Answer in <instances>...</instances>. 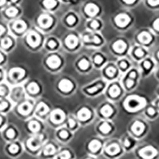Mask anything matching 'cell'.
Masks as SVG:
<instances>
[{"label": "cell", "instance_id": "obj_1", "mask_svg": "<svg viewBox=\"0 0 159 159\" xmlns=\"http://www.w3.org/2000/svg\"><path fill=\"white\" fill-rule=\"evenodd\" d=\"M145 105H146L145 99L137 96H129L125 102V107L130 112L138 111L141 109L142 107H143Z\"/></svg>", "mask_w": 159, "mask_h": 159}, {"label": "cell", "instance_id": "obj_2", "mask_svg": "<svg viewBox=\"0 0 159 159\" xmlns=\"http://www.w3.org/2000/svg\"><path fill=\"white\" fill-rule=\"evenodd\" d=\"M139 154L145 159L153 158L157 154V150L153 146H146L139 150Z\"/></svg>", "mask_w": 159, "mask_h": 159}, {"label": "cell", "instance_id": "obj_3", "mask_svg": "<svg viewBox=\"0 0 159 159\" xmlns=\"http://www.w3.org/2000/svg\"><path fill=\"white\" fill-rule=\"evenodd\" d=\"M115 23L120 27H124L127 25L130 21V17L126 14H119L115 18Z\"/></svg>", "mask_w": 159, "mask_h": 159}, {"label": "cell", "instance_id": "obj_4", "mask_svg": "<svg viewBox=\"0 0 159 159\" xmlns=\"http://www.w3.org/2000/svg\"><path fill=\"white\" fill-rule=\"evenodd\" d=\"M42 138H43V136H36V137H33L29 139L28 141V146L29 148L32 150H36L37 149L39 148L40 145L42 143Z\"/></svg>", "mask_w": 159, "mask_h": 159}, {"label": "cell", "instance_id": "obj_5", "mask_svg": "<svg viewBox=\"0 0 159 159\" xmlns=\"http://www.w3.org/2000/svg\"><path fill=\"white\" fill-rule=\"evenodd\" d=\"M50 119L52 120V122L56 123H60L62 122L64 119H65V114L62 111L60 110H55L53 112L51 113V115H50Z\"/></svg>", "mask_w": 159, "mask_h": 159}, {"label": "cell", "instance_id": "obj_6", "mask_svg": "<svg viewBox=\"0 0 159 159\" xmlns=\"http://www.w3.org/2000/svg\"><path fill=\"white\" fill-rule=\"evenodd\" d=\"M27 42L32 47H37L40 44L39 35L34 32H31L27 36Z\"/></svg>", "mask_w": 159, "mask_h": 159}, {"label": "cell", "instance_id": "obj_7", "mask_svg": "<svg viewBox=\"0 0 159 159\" xmlns=\"http://www.w3.org/2000/svg\"><path fill=\"white\" fill-rule=\"evenodd\" d=\"M38 23L43 27H50L53 23V18L47 14H42L38 18Z\"/></svg>", "mask_w": 159, "mask_h": 159}, {"label": "cell", "instance_id": "obj_8", "mask_svg": "<svg viewBox=\"0 0 159 159\" xmlns=\"http://www.w3.org/2000/svg\"><path fill=\"white\" fill-rule=\"evenodd\" d=\"M24 75H25V70L22 69V68H13V69L10 72V76H11V78L12 79V80H14V81H17V80L21 79Z\"/></svg>", "mask_w": 159, "mask_h": 159}, {"label": "cell", "instance_id": "obj_9", "mask_svg": "<svg viewBox=\"0 0 159 159\" xmlns=\"http://www.w3.org/2000/svg\"><path fill=\"white\" fill-rule=\"evenodd\" d=\"M73 83H72L70 81L66 80V79H64L62 81H60V82L59 83V88H60L61 91H65V92L70 91L71 90L73 89Z\"/></svg>", "mask_w": 159, "mask_h": 159}, {"label": "cell", "instance_id": "obj_10", "mask_svg": "<svg viewBox=\"0 0 159 159\" xmlns=\"http://www.w3.org/2000/svg\"><path fill=\"white\" fill-rule=\"evenodd\" d=\"M47 64L50 68H56L59 67L60 65V59L56 55H53L48 58Z\"/></svg>", "mask_w": 159, "mask_h": 159}, {"label": "cell", "instance_id": "obj_11", "mask_svg": "<svg viewBox=\"0 0 159 159\" xmlns=\"http://www.w3.org/2000/svg\"><path fill=\"white\" fill-rule=\"evenodd\" d=\"M144 129H145L144 124L142 123H141L140 121H136V122H135V123H133L132 127H131L132 131H133L135 135H141V134L143 132Z\"/></svg>", "mask_w": 159, "mask_h": 159}, {"label": "cell", "instance_id": "obj_12", "mask_svg": "<svg viewBox=\"0 0 159 159\" xmlns=\"http://www.w3.org/2000/svg\"><path fill=\"white\" fill-rule=\"evenodd\" d=\"M85 12H86L88 15L95 16L99 12V7H98L96 4L88 3V4L85 6Z\"/></svg>", "mask_w": 159, "mask_h": 159}, {"label": "cell", "instance_id": "obj_13", "mask_svg": "<svg viewBox=\"0 0 159 159\" xmlns=\"http://www.w3.org/2000/svg\"><path fill=\"white\" fill-rule=\"evenodd\" d=\"M77 116L82 121H85V120H88L89 118L91 117V112L86 107H83V108L79 111Z\"/></svg>", "mask_w": 159, "mask_h": 159}, {"label": "cell", "instance_id": "obj_14", "mask_svg": "<svg viewBox=\"0 0 159 159\" xmlns=\"http://www.w3.org/2000/svg\"><path fill=\"white\" fill-rule=\"evenodd\" d=\"M32 108H33L32 105L28 102H26L18 107V112L22 115H28L29 112H31Z\"/></svg>", "mask_w": 159, "mask_h": 159}, {"label": "cell", "instance_id": "obj_15", "mask_svg": "<svg viewBox=\"0 0 159 159\" xmlns=\"http://www.w3.org/2000/svg\"><path fill=\"white\" fill-rule=\"evenodd\" d=\"M65 43L67 45V46L69 48H75L78 44V39L76 36L74 35H69L67 37V38L65 39Z\"/></svg>", "mask_w": 159, "mask_h": 159}, {"label": "cell", "instance_id": "obj_16", "mask_svg": "<svg viewBox=\"0 0 159 159\" xmlns=\"http://www.w3.org/2000/svg\"><path fill=\"white\" fill-rule=\"evenodd\" d=\"M127 48V45L122 40H119L117 42H115L113 45V49L115 52L117 53H123Z\"/></svg>", "mask_w": 159, "mask_h": 159}, {"label": "cell", "instance_id": "obj_17", "mask_svg": "<svg viewBox=\"0 0 159 159\" xmlns=\"http://www.w3.org/2000/svg\"><path fill=\"white\" fill-rule=\"evenodd\" d=\"M138 39L139 40V42H141L142 43L146 44L151 41V36L150 34L147 33V32H142L141 34H138Z\"/></svg>", "mask_w": 159, "mask_h": 159}, {"label": "cell", "instance_id": "obj_18", "mask_svg": "<svg viewBox=\"0 0 159 159\" xmlns=\"http://www.w3.org/2000/svg\"><path fill=\"white\" fill-rule=\"evenodd\" d=\"M13 27L17 32L22 33V32H23L26 29V24L25 23V22L22 21V20H18V21H16L14 23Z\"/></svg>", "mask_w": 159, "mask_h": 159}, {"label": "cell", "instance_id": "obj_19", "mask_svg": "<svg viewBox=\"0 0 159 159\" xmlns=\"http://www.w3.org/2000/svg\"><path fill=\"white\" fill-rule=\"evenodd\" d=\"M119 150V146H118L117 144H112L109 146H107V149H106V152L111 155H115V154H118Z\"/></svg>", "mask_w": 159, "mask_h": 159}, {"label": "cell", "instance_id": "obj_20", "mask_svg": "<svg viewBox=\"0 0 159 159\" xmlns=\"http://www.w3.org/2000/svg\"><path fill=\"white\" fill-rule=\"evenodd\" d=\"M49 112V107L45 103H40L38 106H37V114L40 115H45L47 112Z\"/></svg>", "mask_w": 159, "mask_h": 159}, {"label": "cell", "instance_id": "obj_21", "mask_svg": "<svg viewBox=\"0 0 159 159\" xmlns=\"http://www.w3.org/2000/svg\"><path fill=\"white\" fill-rule=\"evenodd\" d=\"M84 41L86 42H94L96 44L100 43V38L94 34H88L84 36Z\"/></svg>", "mask_w": 159, "mask_h": 159}, {"label": "cell", "instance_id": "obj_22", "mask_svg": "<svg viewBox=\"0 0 159 159\" xmlns=\"http://www.w3.org/2000/svg\"><path fill=\"white\" fill-rule=\"evenodd\" d=\"M100 147H101V143L98 140H92L88 145L89 150L92 152H96Z\"/></svg>", "mask_w": 159, "mask_h": 159}, {"label": "cell", "instance_id": "obj_23", "mask_svg": "<svg viewBox=\"0 0 159 159\" xmlns=\"http://www.w3.org/2000/svg\"><path fill=\"white\" fill-rule=\"evenodd\" d=\"M100 112H101V114L104 116L108 117V116H110L112 114L113 110H112V108L110 107L109 105H105V106L102 107L101 110H100Z\"/></svg>", "mask_w": 159, "mask_h": 159}, {"label": "cell", "instance_id": "obj_24", "mask_svg": "<svg viewBox=\"0 0 159 159\" xmlns=\"http://www.w3.org/2000/svg\"><path fill=\"white\" fill-rule=\"evenodd\" d=\"M40 88L39 86H38V84L35 82H32L28 85V91L32 93V94H36L37 93L38 91H39Z\"/></svg>", "mask_w": 159, "mask_h": 159}, {"label": "cell", "instance_id": "obj_25", "mask_svg": "<svg viewBox=\"0 0 159 159\" xmlns=\"http://www.w3.org/2000/svg\"><path fill=\"white\" fill-rule=\"evenodd\" d=\"M29 128L33 132H37L40 130V124L37 121H31L29 123Z\"/></svg>", "mask_w": 159, "mask_h": 159}, {"label": "cell", "instance_id": "obj_26", "mask_svg": "<svg viewBox=\"0 0 159 159\" xmlns=\"http://www.w3.org/2000/svg\"><path fill=\"white\" fill-rule=\"evenodd\" d=\"M109 92L110 95H111L112 97H116L120 94V89L118 86L114 85V86H112V88H110Z\"/></svg>", "mask_w": 159, "mask_h": 159}, {"label": "cell", "instance_id": "obj_27", "mask_svg": "<svg viewBox=\"0 0 159 159\" xmlns=\"http://www.w3.org/2000/svg\"><path fill=\"white\" fill-rule=\"evenodd\" d=\"M53 153H55V147L53 145L50 144L45 146L44 149V154L45 155H51Z\"/></svg>", "mask_w": 159, "mask_h": 159}, {"label": "cell", "instance_id": "obj_28", "mask_svg": "<svg viewBox=\"0 0 159 159\" xmlns=\"http://www.w3.org/2000/svg\"><path fill=\"white\" fill-rule=\"evenodd\" d=\"M57 4L56 0H44L43 1V5L48 9H51V8L54 7Z\"/></svg>", "mask_w": 159, "mask_h": 159}, {"label": "cell", "instance_id": "obj_29", "mask_svg": "<svg viewBox=\"0 0 159 159\" xmlns=\"http://www.w3.org/2000/svg\"><path fill=\"white\" fill-rule=\"evenodd\" d=\"M112 127L111 126L109 125V123H102V125L99 127V130H101L103 133H108L110 130H111Z\"/></svg>", "mask_w": 159, "mask_h": 159}, {"label": "cell", "instance_id": "obj_30", "mask_svg": "<svg viewBox=\"0 0 159 159\" xmlns=\"http://www.w3.org/2000/svg\"><path fill=\"white\" fill-rule=\"evenodd\" d=\"M6 13L10 17H14V16H15L18 14V10L15 7H10L6 10Z\"/></svg>", "mask_w": 159, "mask_h": 159}, {"label": "cell", "instance_id": "obj_31", "mask_svg": "<svg viewBox=\"0 0 159 159\" xmlns=\"http://www.w3.org/2000/svg\"><path fill=\"white\" fill-rule=\"evenodd\" d=\"M11 45H12V42H11V40L10 38H8V37H6L4 39L2 40V46L3 48H5V49H7L11 46Z\"/></svg>", "mask_w": 159, "mask_h": 159}, {"label": "cell", "instance_id": "obj_32", "mask_svg": "<svg viewBox=\"0 0 159 159\" xmlns=\"http://www.w3.org/2000/svg\"><path fill=\"white\" fill-rule=\"evenodd\" d=\"M79 66H80V68H81V69L84 70V69H87V68H88L89 62L86 59H82V60L80 61V63H79Z\"/></svg>", "mask_w": 159, "mask_h": 159}, {"label": "cell", "instance_id": "obj_33", "mask_svg": "<svg viewBox=\"0 0 159 159\" xmlns=\"http://www.w3.org/2000/svg\"><path fill=\"white\" fill-rule=\"evenodd\" d=\"M70 153L67 150L65 151H63L60 155V159H69L70 158Z\"/></svg>", "mask_w": 159, "mask_h": 159}, {"label": "cell", "instance_id": "obj_34", "mask_svg": "<svg viewBox=\"0 0 159 159\" xmlns=\"http://www.w3.org/2000/svg\"><path fill=\"white\" fill-rule=\"evenodd\" d=\"M18 145H16V144H12L11 146H10V148H9V150L11 153L12 154H16L17 152L18 151Z\"/></svg>", "mask_w": 159, "mask_h": 159}, {"label": "cell", "instance_id": "obj_35", "mask_svg": "<svg viewBox=\"0 0 159 159\" xmlns=\"http://www.w3.org/2000/svg\"><path fill=\"white\" fill-rule=\"evenodd\" d=\"M115 72H116V71H115V68H113V67H109V68L106 70V73H107L109 76H114L115 74Z\"/></svg>", "mask_w": 159, "mask_h": 159}, {"label": "cell", "instance_id": "obj_36", "mask_svg": "<svg viewBox=\"0 0 159 159\" xmlns=\"http://www.w3.org/2000/svg\"><path fill=\"white\" fill-rule=\"evenodd\" d=\"M101 87V85H96V86L92 87V88H90L87 89V91H88L89 93H94L96 91H98V89Z\"/></svg>", "mask_w": 159, "mask_h": 159}, {"label": "cell", "instance_id": "obj_37", "mask_svg": "<svg viewBox=\"0 0 159 159\" xmlns=\"http://www.w3.org/2000/svg\"><path fill=\"white\" fill-rule=\"evenodd\" d=\"M75 22H76V18L73 15H69L67 18V22L68 24H70V25H73V24L75 23Z\"/></svg>", "mask_w": 159, "mask_h": 159}, {"label": "cell", "instance_id": "obj_38", "mask_svg": "<svg viewBox=\"0 0 159 159\" xmlns=\"http://www.w3.org/2000/svg\"><path fill=\"white\" fill-rule=\"evenodd\" d=\"M6 135H7L8 138H13L15 135V132H14V130L13 129H9L7 130V132H6Z\"/></svg>", "mask_w": 159, "mask_h": 159}, {"label": "cell", "instance_id": "obj_39", "mask_svg": "<svg viewBox=\"0 0 159 159\" xmlns=\"http://www.w3.org/2000/svg\"><path fill=\"white\" fill-rule=\"evenodd\" d=\"M94 60L96 64H101L102 61H103V58H102L101 56H99V55H97V56L95 57Z\"/></svg>", "mask_w": 159, "mask_h": 159}, {"label": "cell", "instance_id": "obj_40", "mask_svg": "<svg viewBox=\"0 0 159 159\" xmlns=\"http://www.w3.org/2000/svg\"><path fill=\"white\" fill-rule=\"evenodd\" d=\"M126 84H127V86L128 88H131V87L134 85V81L132 79L129 78L127 81V82H126Z\"/></svg>", "mask_w": 159, "mask_h": 159}, {"label": "cell", "instance_id": "obj_41", "mask_svg": "<svg viewBox=\"0 0 159 159\" xmlns=\"http://www.w3.org/2000/svg\"><path fill=\"white\" fill-rule=\"evenodd\" d=\"M60 136L62 138H68V132L66 131V130H62V131H60Z\"/></svg>", "mask_w": 159, "mask_h": 159}, {"label": "cell", "instance_id": "obj_42", "mask_svg": "<svg viewBox=\"0 0 159 159\" xmlns=\"http://www.w3.org/2000/svg\"><path fill=\"white\" fill-rule=\"evenodd\" d=\"M99 26V22L97 21H96V20H94V21H92L91 22V26L92 27V28H94V29H96V28H98Z\"/></svg>", "mask_w": 159, "mask_h": 159}, {"label": "cell", "instance_id": "obj_43", "mask_svg": "<svg viewBox=\"0 0 159 159\" xmlns=\"http://www.w3.org/2000/svg\"><path fill=\"white\" fill-rule=\"evenodd\" d=\"M135 54L136 56H138V57H142V56H143L144 55V52L141 49H137L135 51Z\"/></svg>", "mask_w": 159, "mask_h": 159}, {"label": "cell", "instance_id": "obj_44", "mask_svg": "<svg viewBox=\"0 0 159 159\" xmlns=\"http://www.w3.org/2000/svg\"><path fill=\"white\" fill-rule=\"evenodd\" d=\"M8 106V104L6 102H2V103H0V110L2 111V110L6 109Z\"/></svg>", "mask_w": 159, "mask_h": 159}, {"label": "cell", "instance_id": "obj_45", "mask_svg": "<svg viewBox=\"0 0 159 159\" xmlns=\"http://www.w3.org/2000/svg\"><path fill=\"white\" fill-rule=\"evenodd\" d=\"M48 45H49V47L50 48H54L56 45H57V43L55 41L53 40H50V42H48Z\"/></svg>", "mask_w": 159, "mask_h": 159}, {"label": "cell", "instance_id": "obj_46", "mask_svg": "<svg viewBox=\"0 0 159 159\" xmlns=\"http://www.w3.org/2000/svg\"><path fill=\"white\" fill-rule=\"evenodd\" d=\"M154 28L159 31V18L156 19L154 22Z\"/></svg>", "mask_w": 159, "mask_h": 159}, {"label": "cell", "instance_id": "obj_47", "mask_svg": "<svg viewBox=\"0 0 159 159\" xmlns=\"http://www.w3.org/2000/svg\"><path fill=\"white\" fill-rule=\"evenodd\" d=\"M148 2L151 6H157L159 4V0H148Z\"/></svg>", "mask_w": 159, "mask_h": 159}, {"label": "cell", "instance_id": "obj_48", "mask_svg": "<svg viewBox=\"0 0 159 159\" xmlns=\"http://www.w3.org/2000/svg\"><path fill=\"white\" fill-rule=\"evenodd\" d=\"M68 125L71 128H73L76 125V123H75V121L73 119H68Z\"/></svg>", "mask_w": 159, "mask_h": 159}, {"label": "cell", "instance_id": "obj_49", "mask_svg": "<svg viewBox=\"0 0 159 159\" xmlns=\"http://www.w3.org/2000/svg\"><path fill=\"white\" fill-rule=\"evenodd\" d=\"M143 65H144V67H145L146 69H149V68H150V66H151V64H150V62L148 61V60H146V61L144 62Z\"/></svg>", "mask_w": 159, "mask_h": 159}, {"label": "cell", "instance_id": "obj_50", "mask_svg": "<svg viewBox=\"0 0 159 159\" xmlns=\"http://www.w3.org/2000/svg\"><path fill=\"white\" fill-rule=\"evenodd\" d=\"M6 93V89L4 87H0V96H3Z\"/></svg>", "mask_w": 159, "mask_h": 159}, {"label": "cell", "instance_id": "obj_51", "mask_svg": "<svg viewBox=\"0 0 159 159\" xmlns=\"http://www.w3.org/2000/svg\"><path fill=\"white\" fill-rule=\"evenodd\" d=\"M147 112H148L149 115H154V112H155V111H154V108H152V107H150Z\"/></svg>", "mask_w": 159, "mask_h": 159}, {"label": "cell", "instance_id": "obj_52", "mask_svg": "<svg viewBox=\"0 0 159 159\" xmlns=\"http://www.w3.org/2000/svg\"><path fill=\"white\" fill-rule=\"evenodd\" d=\"M120 67L122 68H126L127 67V63L125 61H122V62L120 63Z\"/></svg>", "mask_w": 159, "mask_h": 159}, {"label": "cell", "instance_id": "obj_53", "mask_svg": "<svg viewBox=\"0 0 159 159\" xmlns=\"http://www.w3.org/2000/svg\"><path fill=\"white\" fill-rule=\"evenodd\" d=\"M129 76H130V79H135L136 77V73L135 72H131V73H130V75H129Z\"/></svg>", "mask_w": 159, "mask_h": 159}, {"label": "cell", "instance_id": "obj_54", "mask_svg": "<svg viewBox=\"0 0 159 159\" xmlns=\"http://www.w3.org/2000/svg\"><path fill=\"white\" fill-rule=\"evenodd\" d=\"M130 141H129L128 139H125V141H124V146L128 147V146H130Z\"/></svg>", "mask_w": 159, "mask_h": 159}, {"label": "cell", "instance_id": "obj_55", "mask_svg": "<svg viewBox=\"0 0 159 159\" xmlns=\"http://www.w3.org/2000/svg\"><path fill=\"white\" fill-rule=\"evenodd\" d=\"M4 31H5V29H4V27L0 25V35H1V34H3V32H4Z\"/></svg>", "mask_w": 159, "mask_h": 159}, {"label": "cell", "instance_id": "obj_56", "mask_svg": "<svg viewBox=\"0 0 159 159\" xmlns=\"http://www.w3.org/2000/svg\"><path fill=\"white\" fill-rule=\"evenodd\" d=\"M123 1H124V2H126L127 3H134L135 0H123Z\"/></svg>", "mask_w": 159, "mask_h": 159}, {"label": "cell", "instance_id": "obj_57", "mask_svg": "<svg viewBox=\"0 0 159 159\" xmlns=\"http://www.w3.org/2000/svg\"><path fill=\"white\" fill-rule=\"evenodd\" d=\"M6 3V0H0V6L3 5Z\"/></svg>", "mask_w": 159, "mask_h": 159}, {"label": "cell", "instance_id": "obj_58", "mask_svg": "<svg viewBox=\"0 0 159 159\" xmlns=\"http://www.w3.org/2000/svg\"><path fill=\"white\" fill-rule=\"evenodd\" d=\"M3 55H2V54H1V53H0V62H1V61H3Z\"/></svg>", "mask_w": 159, "mask_h": 159}, {"label": "cell", "instance_id": "obj_59", "mask_svg": "<svg viewBox=\"0 0 159 159\" xmlns=\"http://www.w3.org/2000/svg\"><path fill=\"white\" fill-rule=\"evenodd\" d=\"M11 1H12V2H14V3H15L17 0H11Z\"/></svg>", "mask_w": 159, "mask_h": 159}, {"label": "cell", "instance_id": "obj_60", "mask_svg": "<svg viewBox=\"0 0 159 159\" xmlns=\"http://www.w3.org/2000/svg\"><path fill=\"white\" fill-rule=\"evenodd\" d=\"M1 123H2V119H1V117H0V124H1Z\"/></svg>", "mask_w": 159, "mask_h": 159}, {"label": "cell", "instance_id": "obj_61", "mask_svg": "<svg viewBox=\"0 0 159 159\" xmlns=\"http://www.w3.org/2000/svg\"><path fill=\"white\" fill-rule=\"evenodd\" d=\"M158 58H159V52L158 53Z\"/></svg>", "mask_w": 159, "mask_h": 159}, {"label": "cell", "instance_id": "obj_62", "mask_svg": "<svg viewBox=\"0 0 159 159\" xmlns=\"http://www.w3.org/2000/svg\"><path fill=\"white\" fill-rule=\"evenodd\" d=\"M158 106H159V103H158Z\"/></svg>", "mask_w": 159, "mask_h": 159}, {"label": "cell", "instance_id": "obj_63", "mask_svg": "<svg viewBox=\"0 0 159 159\" xmlns=\"http://www.w3.org/2000/svg\"><path fill=\"white\" fill-rule=\"evenodd\" d=\"M0 75H1V74H0Z\"/></svg>", "mask_w": 159, "mask_h": 159}]
</instances>
